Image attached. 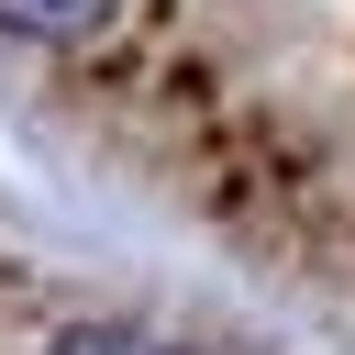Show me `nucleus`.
<instances>
[{
	"label": "nucleus",
	"instance_id": "nucleus-2",
	"mask_svg": "<svg viewBox=\"0 0 355 355\" xmlns=\"http://www.w3.org/2000/svg\"><path fill=\"white\" fill-rule=\"evenodd\" d=\"M44 355H189V344H166V333H144V322H67Z\"/></svg>",
	"mask_w": 355,
	"mask_h": 355
},
{
	"label": "nucleus",
	"instance_id": "nucleus-1",
	"mask_svg": "<svg viewBox=\"0 0 355 355\" xmlns=\"http://www.w3.org/2000/svg\"><path fill=\"white\" fill-rule=\"evenodd\" d=\"M111 22H122V0H0V33H22V44H89Z\"/></svg>",
	"mask_w": 355,
	"mask_h": 355
}]
</instances>
